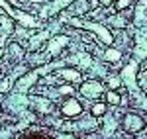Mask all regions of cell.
I'll list each match as a JSON object with an SVG mask.
<instances>
[{
  "instance_id": "6da1fadb",
  "label": "cell",
  "mask_w": 147,
  "mask_h": 139,
  "mask_svg": "<svg viewBox=\"0 0 147 139\" xmlns=\"http://www.w3.org/2000/svg\"><path fill=\"white\" fill-rule=\"evenodd\" d=\"M84 28H86V30H90V32H94V34L98 35V39H102L104 43H112L114 37H112V34H110V32H108L104 26H98V24L86 22V24H84Z\"/></svg>"
},
{
  "instance_id": "7a4b0ae2",
  "label": "cell",
  "mask_w": 147,
  "mask_h": 139,
  "mask_svg": "<svg viewBox=\"0 0 147 139\" xmlns=\"http://www.w3.org/2000/svg\"><path fill=\"white\" fill-rule=\"evenodd\" d=\"M0 6H2V8H6V12H8L10 16L18 18V20H20L22 24L30 26V28H35V20L32 18V16H28V14H22V12H18V10H12L10 6H8V2H4V0H0Z\"/></svg>"
},
{
  "instance_id": "3957f363",
  "label": "cell",
  "mask_w": 147,
  "mask_h": 139,
  "mask_svg": "<svg viewBox=\"0 0 147 139\" xmlns=\"http://www.w3.org/2000/svg\"><path fill=\"white\" fill-rule=\"evenodd\" d=\"M80 92H82V96H86V98H98L102 94V84L100 82H94V81H88V82L82 84Z\"/></svg>"
},
{
  "instance_id": "277c9868",
  "label": "cell",
  "mask_w": 147,
  "mask_h": 139,
  "mask_svg": "<svg viewBox=\"0 0 147 139\" xmlns=\"http://www.w3.org/2000/svg\"><path fill=\"white\" fill-rule=\"evenodd\" d=\"M124 128L127 131H139V129L145 128V122L141 120L139 116H134V114H127L124 118Z\"/></svg>"
},
{
  "instance_id": "5b68a950",
  "label": "cell",
  "mask_w": 147,
  "mask_h": 139,
  "mask_svg": "<svg viewBox=\"0 0 147 139\" xmlns=\"http://www.w3.org/2000/svg\"><path fill=\"white\" fill-rule=\"evenodd\" d=\"M61 112H63V114H65V116H79L80 112H82V106L79 104V102H77V100H73V98H69V100H65V102H63V106H61Z\"/></svg>"
},
{
  "instance_id": "8992f818",
  "label": "cell",
  "mask_w": 147,
  "mask_h": 139,
  "mask_svg": "<svg viewBox=\"0 0 147 139\" xmlns=\"http://www.w3.org/2000/svg\"><path fill=\"white\" fill-rule=\"evenodd\" d=\"M69 43V37L67 35H57L55 39H51V43H49V53L51 55H57L63 47Z\"/></svg>"
},
{
  "instance_id": "52a82bcc",
  "label": "cell",
  "mask_w": 147,
  "mask_h": 139,
  "mask_svg": "<svg viewBox=\"0 0 147 139\" xmlns=\"http://www.w3.org/2000/svg\"><path fill=\"white\" fill-rule=\"evenodd\" d=\"M59 75H61L63 79L71 81V82H79V81H80L79 71H75V69H63V71H59Z\"/></svg>"
},
{
  "instance_id": "ba28073f",
  "label": "cell",
  "mask_w": 147,
  "mask_h": 139,
  "mask_svg": "<svg viewBox=\"0 0 147 139\" xmlns=\"http://www.w3.org/2000/svg\"><path fill=\"white\" fill-rule=\"evenodd\" d=\"M106 112V106H102V104H94L92 106V116H102Z\"/></svg>"
},
{
  "instance_id": "9c48e42d",
  "label": "cell",
  "mask_w": 147,
  "mask_h": 139,
  "mask_svg": "<svg viewBox=\"0 0 147 139\" xmlns=\"http://www.w3.org/2000/svg\"><path fill=\"white\" fill-rule=\"evenodd\" d=\"M106 98H108V102H110V104H120V96H118L116 92H112V90L106 94Z\"/></svg>"
},
{
  "instance_id": "30bf717a",
  "label": "cell",
  "mask_w": 147,
  "mask_h": 139,
  "mask_svg": "<svg viewBox=\"0 0 147 139\" xmlns=\"http://www.w3.org/2000/svg\"><path fill=\"white\" fill-rule=\"evenodd\" d=\"M69 2H71V0H57L55 4L51 6V12H55V10H59V8H63L65 4H69Z\"/></svg>"
},
{
  "instance_id": "8fae6325",
  "label": "cell",
  "mask_w": 147,
  "mask_h": 139,
  "mask_svg": "<svg viewBox=\"0 0 147 139\" xmlns=\"http://www.w3.org/2000/svg\"><path fill=\"white\" fill-rule=\"evenodd\" d=\"M37 108L41 112H49V102L47 100H37Z\"/></svg>"
},
{
  "instance_id": "7c38bea8",
  "label": "cell",
  "mask_w": 147,
  "mask_h": 139,
  "mask_svg": "<svg viewBox=\"0 0 147 139\" xmlns=\"http://www.w3.org/2000/svg\"><path fill=\"white\" fill-rule=\"evenodd\" d=\"M129 4H131V0H118L116 8H118V10H124V8H127Z\"/></svg>"
},
{
  "instance_id": "4fadbf2b",
  "label": "cell",
  "mask_w": 147,
  "mask_h": 139,
  "mask_svg": "<svg viewBox=\"0 0 147 139\" xmlns=\"http://www.w3.org/2000/svg\"><path fill=\"white\" fill-rule=\"evenodd\" d=\"M106 59H108V61H118V59H120V53H118V51H108V53H106Z\"/></svg>"
},
{
  "instance_id": "5bb4252c",
  "label": "cell",
  "mask_w": 147,
  "mask_h": 139,
  "mask_svg": "<svg viewBox=\"0 0 147 139\" xmlns=\"http://www.w3.org/2000/svg\"><path fill=\"white\" fill-rule=\"evenodd\" d=\"M61 94H69V92H73V86H63L61 90H59Z\"/></svg>"
},
{
  "instance_id": "9a60e30c",
  "label": "cell",
  "mask_w": 147,
  "mask_h": 139,
  "mask_svg": "<svg viewBox=\"0 0 147 139\" xmlns=\"http://www.w3.org/2000/svg\"><path fill=\"white\" fill-rule=\"evenodd\" d=\"M118 84H120V79H110V86H112V88H116Z\"/></svg>"
},
{
  "instance_id": "2e32d148",
  "label": "cell",
  "mask_w": 147,
  "mask_h": 139,
  "mask_svg": "<svg viewBox=\"0 0 147 139\" xmlns=\"http://www.w3.org/2000/svg\"><path fill=\"white\" fill-rule=\"evenodd\" d=\"M100 2H102V6H108V4H112L114 0H100Z\"/></svg>"
},
{
  "instance_id": "e0dca14e",
  "label": "cell",
  "mask_w": 147,
  "mask_h": 139,
  "mask_svg": "<svg viewBox=\"0 0 147 139\" xmlns=\"http://www.w3.org/2000/svg\"><path fill=\"white\" fill-rule=\"evenodd\" d=\"M59 139H75V137H69V135H59Z\"/></svg>"
},
{
  "instance_id": "ac0fdd59",
  "label": "cell",
  "mask_w": 147,
  "mask_h": 139,
  "mask_svg": "<svg viewBox=\"0 0 147 139\" xmlns=\"http://www.w3.org/2000/svg\"><path fill=\"white\" fill-rule=\"evenodd\" d=\"M0 55H2V49H0Z\"/></svg>"
}]
</instances>
